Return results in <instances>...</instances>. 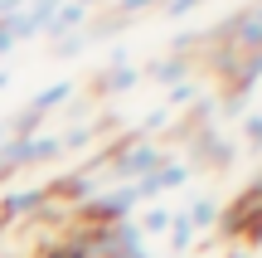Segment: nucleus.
<instances>
[{"label":"nucleus","instance_id":"9","mask_svg":"<svg viewBox=\"0 0 262 258\" xmlns=\"http://www.w3.org/2000/svg\"><path fill=\"white\" fill-rule=\"evenodd\" d=\"M194 93H199L194 83H175V88H170V93H165V107H180V103H189V97H194Z\"/></svg>","mask_w":262,"mask_h":258},{"label":"nucleus","instance_id":"1","mask_svg":"<svg viewBox=\"0 0 262 258\" xmlns=\"http://www.w3.org/2000/svg\"><path fill=\"white\" fill-rule=\"evenodd\" d=\"M189 175H194V171H189L185 156H180V161H175V156H165V161H160L146 181H136V195H141V200H156V195H165V190H180Z\"/></svg>","mask_w":262,"mask_h":258},{"label":"nucleus","instance_id":"3","mask_svg":"<svg viewBox=\"0 0 262 258\" xmlns=\"http://www.w3.org/2000/svg\"><path fill=\"white\" fill-rule=\"evenodd\" d=\"M136 83H141V68L136 64H117V68H107V78L97 83V93H131Z\"/></svg>","mask_w":262,"mask_h":258},{"label":"nucleus","instance_id":"6","mask_svg":"<svg viewBox=\"0 0 262 258\" xmlns=\"http://www.w3.org/2000/svg\"><path fill=\"white\" fill-rule=\"evenodd\" d=\"M189 244H194V224H189V220H185V210H180L175 220H170V249H175V253H185Z\"/></svg>","mask_w":262,"mask_h":258},{"label":"nucleus","instance_id":"2","mask_svg":"<svg viewBox=\"0 0 262 258\" xmlns=\"http://www.w3.org/2000/svg\"><path fill=\"white\" fill-rule=\"evenodd\" d=\"M185 73H189V58H180V54H170V58H156V64L146 68V78H150V83H160V88H175V83H185Z\"/></svg>","mask_w":262,"mask_h":258},{"label":"nucleus","instance_id":"7","mask_svg":"<svg viewBox=\"0 0 262 258\" xmlns=\"http://www.w3.org/2000/svg\"><path fill=\"white\" fill-rule=\"evenodd\" d=\"M243 142L248 151H262V112H243Z\"/></svg>","mask_w":262,"mask_h":258},{"label":"nucleus","instance_id":"5","mask_svg":"<svg viewBox=\"0 0 262 258\" xmlns=\"http://www.w3.org/2000/svg\"><path fill=\"white\" fill-rule=\"evenodd\" d=\"M170 220H175V214H170L165 205H150V210H146V214L136 220V229H141V234L150 239V234H165V229H170Z\"/></svg>","mask_w":262,"mask_h":258},{"label":"nucleus","instance_id":"8","mask_svg":"<svg viewBox=\"0 0 262 258\" xmlns=\"http://www.w3.org/2000/svg\"><path fill=\"white\" fill-rule=\"evenodd\" d=\"M199 5H204V0H165L160 10H165V19H185V15H194Z\"/></svg>","mask_w":262,"mask_h":258},{"label":"nucleus","instance_id":"4","mask_svg":"<svg viewBox=\"0 0 262 258\" xmlns=\"http://www.w3.org/2000/svg\"><path fill=\"white\" fill-rule=\"evenodd\" d=\"M219 200H209V195H194V200H189V210H185V220L194 224V229H214L219 224Z\"/></svg>","mask_w":262,"mask_h":258}]
</instances>
